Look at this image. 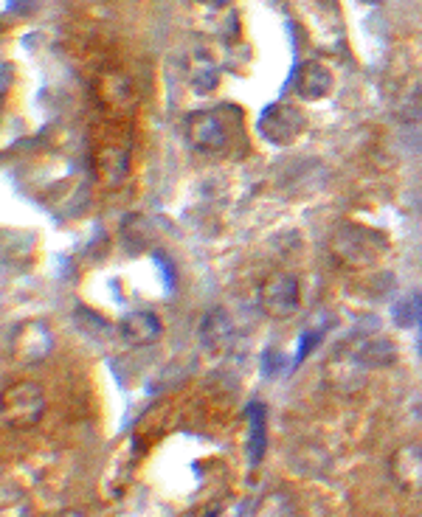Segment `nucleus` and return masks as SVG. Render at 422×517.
Returning a JSON list of instances; mask_svg holds the SVG:
<instances>
[{"label": "nucleus", "instance_id": "nucleus-1", "mask_svg": "<svg viewBox=\"0 0 422 517\" xmlns=\"http://www.w3.org/2000/svg\"><path fill=\"white\" fill-rule=\"evenodd\" d=\"M330 251L335 256V262L352 270H363V267H372L386 253V239L361 228V225H344L332 234Z\"/></svg>", "mask_w": 422, "mask_h": 517}, {"label": "nucleus", "instance_id": "nucleus-2", "mask_svg": "<svg viewBox=\"0 0 422 517\" xmlns=\"http://www.w3.org/2000/svg\"><path fill=\"white\" fill-rule=\"evenodd\" d=\"M46 414V394L37 383L20 380L3 391L0 416L9 430H31Z\"/></svg>", "mask_w": 422, "mask_h": 517}, {"label": "nucleus", "instance_id": "nucleus-3", "mask_svg": "<svg viewBox=\"0 0 422 517\" xmlns=\"http://www.w3.org/2000/svg\"><path fill=\"white\" fill-rule=\"evenodd\" d=\"M259 310L273 321H287L302 310V284L293 273H273L259 287Z\"/></svg>", "mask_w": 422, "mask_h": 517}, {"label": "nucleus", "instance_id": "nucleus-4", "mask_svg": "<svg viewBox=\"0 0 422 517\" xmlns=\"http://www.w3.org/2000/svg\"><path fill=\"white\" fill-rule=\"evenodd\" d=\"M51 349H54V335H51V329L46 324H40V321H26V324H20L12 332V338H9V355L12 360L17 363H40V360H46L51 355Z\"/></svg>", "mask_w": 422, "mask_h": 517}, {"label": "nucleus", "instance_id": "nucleus-5", "mask_svg": "<svg viewBox=\"0 0 422 517\" xmlns=\"http://www.w3.org/2000/svg\"><path fill=\"white\" fill-rule=\"evenodd\" d=\"M259 133L276 147H287L304 133V116L293 104H271L259 116Z\"/></svg>", "mask_w": 422, "mask_h": 517}, {"label": "nucleus", "instance_id": "nucleus-6", "mask_svg": "<svg viewBox=\"0 0 422 517\" xmlns=\"http://www.w3.org/2000/svg\"><path fill=\"white\" fill-rule=\"evenodd\" d=\"M366 371H369V366L352 349H338L324 363V380L338 394H355L366 383Z\"/></svg>", "mask_w": 422, "mask_h": 517}, {"label": "nucleus", "instance_id": "nucleus-7", "mask_svg": "<svg viewBox=\"0 0 422 517\" xmlns=\"http://www.w3.org/2000/svg\"><path fill=\"white\" fill-rule=\"evenodd\" d=\"M186 130H189V141L195 144L200 152H223L228 147V130L226 121L220 119L211 110H197L186 119Z\"/></svg>", "mask_w": 422, "mask_h": 517}, {"label": "nucleus", "instance_id": "nucleus-8", "mask_svg": "<svg viewBox=\"0 0 422 517\" xmlns=\"http://www.w3.org/2000/svg\"><path fill=\"white\" fill-rule=\"evenodd\" d=\"M119 335L127 346H133V349H147V346L161 340V335H164V324H161V318H158L155 312L138 310L121 318Z\"/></svg>", "mask_w": 422, "mask_h": 517}, {"label": "nucleus", "instance_id": "nucleus-9", "mask_svg": "<svg viewBox=\"0 0 422 517\" xmlns=\"http://www.w3.org/2000/svg\"><path fill=\"white\" fill-rule=\"evenodd\" d=\"M392 478L403 492H422V444H403L394 450L392 461Z\"/></svg>", "mask_w": 422, "mask_h": 517}, {"label": "nucleus", "instance_id": "nucleus-10", "mask_svg": "<svg viewBox=\"0 0 422 517\" xmlns=\"http://www.w3.org/2000/svg\"><path fill=\"white\" fill-rule=\"evenodd\" d=\"M332 88H335V76L324 62H304L296 74V93L304 102H321L324 96H330Z\"/></svg>", "mask_w": 422, "mask_h": 517}, {"label": "nucleus", "instance_id": "nucleus-11", "mask_svg": "<svg viewBox=\"0 0 422 517\" xmlns=\"http://www.w3.org/2000/svg\"><path fill=\"white\" fill-rule=\"evenodd\" d=\"M102 104H105L110 113H124L133 107V85L124 74H105L102 76Z\"/></svg>", "mask_w": 422, "mask_h": 517}, {"label": "nucleus", "instance_id": "nucleus-12", "mask_svg": "<svg viewBox=\"0 0 422 517\" xmlns=\"http://www.w3.org/2000/svg\"><path fill=\"white\" fill-rule=\"evenodd\" d=\"M99 180L105 183V186H119L121 180L127 178V166H130V155H127V149L121 147H107L99 152Z\"/></svg>", "mask_w": 422, "mask_h": 517}, {"label": "nucleus", "instance_id": "nucleus-13", "mask_svg": "<svg viewBox=\"0 0 422 517\" xmlns=\"http://www.w3.org/2000/svg\"><path fill=\"white\" fill-rule=\"evenodd\" d=\"M189 85L195 93H211V90L220 85V68L214 65L211 57L206 54H197L189 62Z\"/></svg>", "mask_w": 422, "mask_h": 517}, {"label": "nucleus", "instance_id": "nucleus-14", "mask_svg": "<svg viewBox=\"0 0 422 517\" xmlns=\"http://www.w3.org/2000/svg\"><path fill=\"white\" fill-rule=\"evenodd\" d=\"M257 517H296V506L287 492H268L257 506Z\"/></svg>", "mask_w": 422, "mask_h": 517}, {"label": "nucleus", "instance_id": "nucleus-15", "mask_svg": "<svg viewBox=\"0 0 422 517\" xmlns=\"http://www.w3.org/2000/svg\"><path fill=\"white\" fill-rule=\"evenodd\" d=\"M228 321L223 312H211L209 318H206V326H203V335H206V340H209V346L214 349V346H220L223 340L228 338Z\"/></svg>", "mask_w": 422, "mask_h": 517}, {"label": "nucleus", "instance_id": "nucleus-16", "mask_svg": "<svg viewBox=\"0 0 422 517\" xmlns=\"http://www.w3.org/2000/svg\"><path fill=\"white\" fill-rule=\"evenodd\" d=\"M262 450H265V422H262V411H259V416H254V428H251V458L259 461Z\"/></svg>", "mask_w": 422, "mask_h": 517}, {"label": "nucleus", "instance_id": "nucleus-17", "mask_svg": "<svg viewBox=\"0 0 422 517\" xmlns=\"http://www.w3.org/2000/svg\"><path fill=\"white\" fill-rule=\"evenodd\" d=\"M242 515V503L240 501H223L214 503L206 517H240Z\"/></svg>", "mask_w": 422, "mask_h": 517}, {"label": "nucleus", "instance_id": "nucleus-18", "mask_svg": "<svg viewBox=\"0 0 422 517\" xmlns=\"http://www.w3.org/2000/svg\"><path fill=\"white\" fill-rule=\"evenodd\" d=\"M31 6L34 0H9V12H17V15H29Z\"/></svg>", "mask_w": 422, "mask_h": 517}, {"label": "nucleus", "instance_id": "nucleus-19", "mask_svg": "<svg viewBox=\"0 0 422 517\" xmlns=\"http://www.w3.org/2000/svg\"><path fill=\"white\" fill-rule=\"evenodd\" d=\"M9 90V62H3V85H0V93Z\"/></svg>", "mask_w": 422, "mask_h": 517}, {"label": "nucleus", "instance_id": "nucleus-20", "mask_svg": "<svg viewBox=\"0 0 422 517\" xmlns=\"http://www.w3.org/2000/svg\"><path fill=\"white\" fill-rule=\"evenodd\" d=\"M57 517H85V515H82L79 509H65V512H60Z\"/></svg>", "mask_w": 422, "mask_h": 517}, {"label": "nucleus", "instance_id": "nucleus-21", "mask_svg": "<svg viewBox=\"0 0 422 517\" xmlns=\"http://www.w3.org/2000/svg\"><path fill=\"white\" fill-rule=\"evenodd\" d=\"M200 3H206V6H214V9H217V6H226V3H231V0H200Z\"/></svg>", "mask_w": 422, "mask_h": 517}, {"label": "nucleus", "instance_id": "nucleus-22", "mask_svg": "<svg viewBox=\"0 0 422 517\" xmlns=\"http://www.w3.org/2000/svg\"><path fill=\"white\" fill-rule=\"evenodd\" d=\"M369 3H380V0H369Z\"/></svg>", "mask_w": 422, "mask_h": 517}]
</instances>
